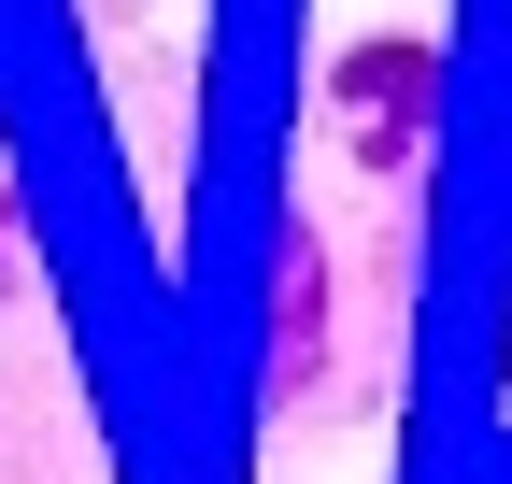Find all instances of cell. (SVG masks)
I'll return each mask as SVG.
<instances>
[{"mask_svg":"<svg viewBox=\"0 0 512 484\" xmlns=\"http://www.w3.org/2000/svg\"><path fill=\"white\" fill-rule=\"evenodd\" d=\"M342 100H356V114H413V100H427V43H370L356 72H342Z\"/></svg>","mask_w":512,"mask_h":484,"instance_id":"1","label":"cell"}]
</instances>
